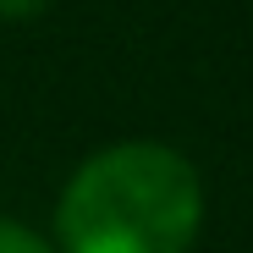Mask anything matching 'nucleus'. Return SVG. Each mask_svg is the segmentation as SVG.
I'll list each match as a JSON object with an SVG mask.
<instances>
[{"instance_id": "nucleus-1", "label": "nucleus", "mask_w": 253, "mask_h": 253, "mask_svg": "<svg viewBox=\"0 0 253 253\" xmlns=\"http://www.w3.org/2000/svg\"><path fill=\"white\" fill-rule=\"evenodd\" d=\"M198 220V171L165 143L99 149L55 209L66 253H187Z\"/></svg>"}, {"instance_id": "nucleus-2", "label": "nucleus", "mask_w": 253, "mask_h": 253, "mask_svg": "<svg viewBox=\"0 0 253 253\" xmlns=\"http://www.w3.org/2000/svg\"><path fill=\"white\" fill-rule=\"evenodd\" d=\"M0 253H55L44 237H33L28 226H17V220H0Z\"/></svg>"}, {"instance_id": "nucleus-3", "label": "nucleus", "mask_w": 253, "mask_h": 253, "mask_svg": "<svg viewBox=\"0 0 253 253\" xmlns=\"http://www.w3.org/2000/svg\"><path fill=\"white\" fill-rule=\"evenodd\" d=\"M39 11H50V0H0V17L6 22H33Z\"/></svg>"}]
</instances>
